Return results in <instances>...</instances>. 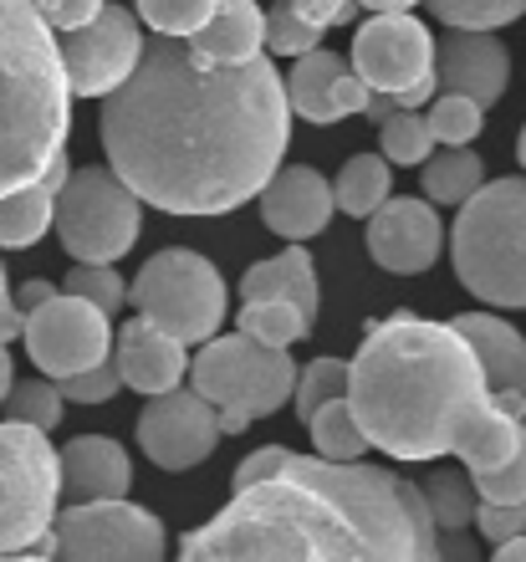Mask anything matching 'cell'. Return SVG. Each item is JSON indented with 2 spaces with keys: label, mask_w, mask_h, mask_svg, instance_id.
<instances>
[{
  "label": "cell",
  "mask_w": 526,
  "mask_h": 562,
  "mask_svg": "<svg viewBox=\"0 0 526 562\" xmlns=\"http://www.w3.org/2000/svg\"><path fill=\"white\" fill-rule=\"evenodd\" d=\"M450 256L455 277L475 302L526 307V179H481L460 200Z\"/></svg>",
  "instance_id": "5"
},
{
  "label": "cell",
  "mask_w": 526,
  "mask_h": 562,
  "mask_svg": "<svg viewBox=\"0 0 526 562\" xmlns=\"http://www.w3.org/2000/svg\"><path fill=\"white\" fill-rule=\"evenodd\" d=\"M210 11H215V0H138V15L159 36H190L210 21Z\"/></svg>",
  "instance_id": "38"
},
{
  "label": "cell",
  "mask_w": 526,
  "mask_h": 562,
  "mask_svg": "<svg viewBox=\"0 0 526 562\" xmlns=\"http://www.w3.org/2000/svg\"><path fill=\"white\" fill-rule=\"evenodd\" d=\"M522 164H526V128H522Z\"/></svg>",
  "instance_id": "50"
},
{
  "label": "cell",
  "mask_w": 526,
  "mask_h": 562,
  "mask_svg": "<svg viewBox=\"0 0 526 562\" xmlns=\"http://www.w3.org/2000/svg\"><path fill=\"white\" fill-rule=\"evenodd\" d=\"M72 88L57 31L31 0H0V194L21 190L67 148Z\"/></svg>",
  "instance_id": "4"
},
{
  "label": "cell",
  "mask_w": 526,
  "mask_h": 562,
  "mask_svg": "<svg viewBox=\"0 0 526 562\" xmlns=\"http://www.w3.org/2000/svg\"><path fill=\"white\" fill-rule=\"evenodd\" d=\"M61 465V491L72 502H103V496H128L133 465L128 450L108 435H77L67 440V450H57Z\"/></svg>",
  "instance_id": "20"
},
{
  "label": "cell",
  "mask_w": 526,
  "mask_h": 562,
  "mask_svg": "<svg viewBox=\"0 0 526 562\" xmlns=\"http://www.w3.org/2000/svg\"><path fill=\"white\" fill-rule=\"evenodd\" d=\"M15 369H11V353H5V342H0V400H5V389H11Z\"/></svg>",
  "instance_id": "49"
},
{
  "label": "cell",
  "mask_w": 526,
  "mask_h": 562,
  "mask_svg": "<svg viewBox=\"0 0 526 562\" xmlns=\"http://www.w3.org/2000/svg\"><path fill=\"white\" fill-rule=\"evenodd\" d=\"M117 373H123V389L133 394H164V389H175L190 369V358H184V342L175 333H164L159 323H148V317H133V323L117 327V353H113Z\"/></svg>",
  "instance_id": "19"
},
{
  "label": "cell",
  "mask_w": 526,
  "mask_h": 562,
  "mask_svg": "<svg viewBox=\"0 0 526 562\" xmlns=\"http://www.w3.org/2000/svg\"><path fill=\"white\" fill-rule=\"evenodd\" d=\"M138 221H144V200L108 164H88V169L67 175V184L57 190V205H52V231L72 261L128 256L138 240Z\"/></svg>",
  "instance_id": "7"
},
{
  "label": "cell",
  "mask_w": 526,
  "mask_h": 562,
  "mask_svg": "<svg viewBox=\"0 0 526 562\" xmlns=\"http://www.w3.org/2000/svg\"><path fill=\"white\" fill-rule=\"evenodd\" d=\"M184 558H439V527L419 486L363 460L287 456L240 486Z\"/></svg>",
  "instance_id": "2"
},
{
  "label": "cell",
  "mask_w": 526,
  "mask_h": 562,
  "mask_svg": "<svg viewBox=\"0 0 526 562\" xmlns=\"http://www.w3.org/2000/svg\"><path fill=\"white\" fill-rule=\"evenodd\" d=\"M292 61H296L292 77L281 82L292 113H302L307 123H337V119H348V113H363L368 82L352 72L337 52L312 46V52H302V57H292Z\"/></svg>",
  "instance_id": "17"
},
{
  "label": "cell",
  "mask_w": 526,
  "mask_h": 562,
  "mask_svg": "<svg viewBox=\"0 0 526 562\" xmlns=\"http://www.w3.org/2000/svg\"><path fill=\"white\" fill-rule=\"evenodd\" d=\"M322 36H327V31L307 26V21H302V15H296L287 0H277V5L266 11V36H261V46H271V57H302V52L322 46Z\"/></svg>",
  "instance_id": "37"
},
{
  "label": "cell",
  "mask_w": 526,
  "mask_h": 562,
  "mask_svg": "<svg viewBox=\"0 0 526 562\" xmlns=\"http://www.w3.org/2000/svg\"><path fill=\"white\" fill-rule=\"evenodd\" d=\"M240 296H281V302H292L302 307L317 323V307H322V292H317V267H312V256L302 251V240H292L281 256L271 261H256V267L240 277Z\"/></svg>",
  "instance_id": "24"
},
{
  "label": "cell",
  "mask_w": 526,
  "mask_h": 562,
  "mask_svg": "<svg viewBox=\"0 0 526 562\" xmlns=\"http://www.w3.org/2000/svg\"><path fill=\"white\" fill-rule=\"evenodd\" d=\"M424 175H419V190L429 205H460L475 184L485 179V164L481 154H470L466 144H450L445 154H435V159H419Z\"/></svg>",
  "instance_id": "27"
},
{
  "label": "cell",
  "mask_w": 526,
  "mask_h": 562,
  "mask_svg": "<svg viewBox=\"0 0 526 562\" xmlns=\"http://www.w3.org/2000/svg\"><path fill=\"white\" fill-rule=\"evenodd\" d=\"M379 148H383V159H389V164H419V159H429L435 134H429L424 113L399 108V113H389V119L379 123Z\"/></svg>",
  "instance_id": "33"
},
{
  "label": "cell",
  "mask_w": 526,
  "mask_h": 562,
  "mask_svg": "<svg viewBox=\"0 0 526 562\" xmlns=\"http://www.w3.org/2000/svg\"><path fill=\"white\" fill-rule=\"evenodd\" d=\"M220 425H215V404L200 400L194 389H164L148 394L144 415H138V450L164 471H190L200 460L215 456Z\"/></svg>",
  "instance_id": "13"
},
{
  "label": "cell",
  "mask_w": 526,
  "mask_h": 562,
  "mask_svg": "<svg viewBox=\"0 0 526 562\" xmlns=\"http://www.w3.org/2000/svg\"><path fill=\"white\" fill-rule=\"evenodd\" d=\"M424 108H429L424 123H429L435 144H475L485 128V108L475 98H466V92H439Z\"/></svg>",
  "instance_id": "31"
},
{
  "label": "cell",
  "mask_w": 526,
  "mask_h": 562,
  "mask_svg": "<svg viewBox=\"0 0 526 562\" xmlns=\"http://www.w3.org/2000/svg\"><path fill=\"white\" fill-rule=\"evenodd\" d=\"M496 558H506V562H516V558H526V532H516V537H506L496 548Z\"/></svg>",
  "instance_id": "47"
},
{
  "label": "cell",
  "mask_w": 526,
  "mask_h": 562,
  "mask_svg": "<svg viewBox=\"0 0 526 562\" xmlns=\"http://www.w3.org/2000/svg\"><path fill=\"white\" fill-rule=\"evenodd\" d=\"M235 323H240L246 338L271 342V348H292V342H302L312 333L307 312L292 307V302H281V296H250L246 307L235 312Z\"/></svg>",
  "instance_id": "28"
},
{
  "label": "cell",
  "mask_w": 526,
  "mask_h": 562,
  "mask_svg": "<svg viewBox=\"0 0 526 562\" xmlns=\"http://www.w3.org/2000/svg\"><path fill=\"white\" fill-rule=\"evenodd\" d=\"M455 333L470 342V353L481 358V373L491 389H522L526 394V338L512 323H501L491 312H460Z\"/></svg>",
  "instance_id": "22"
},
{
  "label": "cell",
  "mask_w": 526,
  "mask_h": 562,
  "mask_svg": "<svg viewBox=\"0 0 526 562\" xmlns=\"http://www.w3.org/2000/svg\"><path fill=\"white\" fill-rule=\"evenodd\" d=\"M52 292H57L52 281H26V286H21V292L11 296V302H15V307H21V312H31V307H36V302H46V296H52Z\"/></svg>",
  "instance_id": "46"
},
{
  "label": "cell",
  "mask_w": 526,
  "mask_h": 562,
  "mask_svg": "<svg viewBox=\"0 0 526 562\" xmlns=\"http://www.w3.org/2000/svg\"><path fill=\"white\" fill-rule=\"evenodd\" d=\"M287 456H292L287 445H266V450L246 456V460H240V471H235V491H240V486H256V481H266V475L277 471V465H281Z\"/></svg>",
  "instance_id": "44"
},
{
  "label": "cell",
  "mask_w": 526,
  "mask_h": 562,
  "mask_svg": "<svg viewBox=\"0 0 526 562\" xmlns=\"http://www.w3.org/2000/svg\"><path fill=\"white\" fill-rule=\"evenodd\" d=\"M190 384L200 400L215 404L220 435H240L250 419L277 415L292 400L296 363L287 348L256 342L246 333L235 338H205V353H194Z\"/></svg>",
  "instance_id": "6"
},
{
  "label": "cell",
  "mask_w": 526,
  "mask_h": 562,
  "mask_svg": "<svg viewBox=\"0 0 526 562\" xmlns=\"http://www.w3.org/2000/svg\"><path fill=\"white\" fill-rule=\"evenodd\" d=\"M21 338H26V353L36 369L52 373V379H67V373H82L108 358L113 317L72 292H52L26 312Z\"/></svg>",
  "instance_id": "11"
},
{
  "label": "cell",
  "mask_w": 526,
  "mask_h": 562,
  "mask_svg": "<svg viewBox=\"0 0 526 562\" xmlns=\"http://www.w3.org/2000/svg\"><path fill=\"white\" fill-rule=\"evenodd\" d=\"M128 302L138 317L159 323L190 348V342L215 338L220 317H225V277L190 246H169V251L148 256V267L128 286Z\"/></svg>",
  "instance_id": "8"
},
{
  "label": "cell",
  "mask_w": 526,
  "mask_h": 562,
  "mask_svg": "<svg viewBox=\"0 0 526 562\" xmlns=\"http://www.w3.org/2000/svg\"><path fill=\"white\" fill-rule=\"evenodd\" d=\"M389 190H394L389 159H383V154H352V159L343 164V175L333 179V205L348 210L352 221H368V215L389 200Z\"/></svg>",
  "instance_id": "26"
},
{
  "label": "cell",
  "mask_w": 526,
  "mask_h": 562,
  "mask_svg": "<svg viewBox=\"0 0 526 562\" xmlns=\"http://www.w3.org/2000/svg\"><path fill=\"white\" fill-rule=\"evenodd\" d=\"M5 419H21V425H36V429H46V435H52V429L61 425V389L57 384H46V379H21V384H15L11 379V389H5Z\"/></svg>",
  "instance_id": "32"
},
{
  "label": "cell",
  "mask_w": 526,
  "mask_h": 562,
  "mask_svg": "<svg viewBox=\"0 0 526 562\" xmlns=\"http://www.w3.org/2000/svg\"><path fill=\"white\" fill-rule=\"evenodd\" d=\"M266 36V11L256 0H215V11L200 31H190L184 42L210 61H246L261 52Z\"/></svg>",
  "instance_id": "23"
},
{
  "label": "cell",
  "mask_w": 526,
  "mask_h": 562,
  "mask_svg": "<svg viewBox=\"0 0 526 562\" xmlns=\"http://www.w3.org/2000/svg\"><path fill=\"white\" fill-rule=\"evenodd\" d=\"M522 425H526V409H522Z\"/></svg>",
  "instance_id": "51"
},
{
  "label": "cell",
  "mask_w": 526,
  "mask_h": 562,
  "mask_svg": "<svg viewBox=\"0 0 526 562\" xmlns=\"http://www.w3.org/2000/svg\"><path fill=\"white\" fill-rule=\"evenodd\" d=\"M61 292H72V296H82V302H92V307H103L108 317L128 302V286L117 281L113 261H77V267L67 271V281H61Z\"/></svg>",
  "instance_id": "35"
},
{
  "label": "cell",
  "mask_w": 526,
  "mask_h": 562,
  "mask_svg": "<svg viewBox=\"0 0 526 562\" xmlns=\"http://www.w3.org/2000/svg\"><path fill=\"white\" fill-rule=\"evenodd\" d=\"M108 169L164 215H225L261 194L292 144L271 52L210 61L184 36L144 42L103 103Z\"/></svg>",
  "instance_id": "1"
},
{
  "label": "cell",
  "mask_w": 526,
  "mask_h": 562,
  "mask_svg": "<svg viewBox=\"0 0 526 562\" xmlns=\"http://www.w3.org/2000/svg\"><path fill=\"white\" fill-rule=\"evenodd\" d=\"M475 496H481V502H522L526 506V429L501 465L475 471Z\"/></svg>",
  "instance_id": "39"
},
{
  "label": "cell",
  "mask_w": 526,
  "mask_h": 562,
  "mask_svg": "<svg viewBox=\"0 0 526 562\" xmlns=\"http://www.w3.org/2000/svg\"><path fill=\"white\" fill-rule=\"evenodd\" d=\"M435 67V36L410 11H379L352 36V72L368 92H404Z\"/></svg>",
  "instance_id": "14"
},
{
  "label": "cell",
  "mask_w": 526,
  "mask_h": 562,
  "mask_svg": "<svg viewBox=\"0 0 526 562\" xmlns=\"http://www.w3.org/2000/svg\"><path fill=\"white\" fill-rule=\"evenodd\" d=\"M67 148L42 169V179H31L21 190L0 194V246L5 251H26L52 231V205H57V190L67 184Z\"/></svg>",
  "instance_id": "21"
},
{
  "label": "cell",
  "mask_w": 526,
  "mask_h": 562,
  "mask_svg": "<svg viewBox=\"0 0 526 562\" xmlns=\"http://www.w3.org/2000/svg\"><path fill=\"white\" fill-rule=\"evenodd\" d=\"M307 26H317V31H333V26H348L352 21V11H358V0H287Z\"/></svg>",
  "instance_id": "43"
},
{
  "label": "cell",
  "mask_w": 526,
  "mask_h": 562,
  "mask_svg": "<svg viewBox=\"0 0 526 562\" xmlns=\"http://www.w3.org/2000/svg\"><path fill=\"white\" fill-rule=\"evenodd\" d=\"M522 429L526 425L516 415H506V409H496V404H485V409H475V415L460 425L450 456L466 460V471H491V465H501V460L516 450Z\"/></svg>",
  "instance_id": "25"
},
{
  "label": "cell",
  "mask_w": 526,
  "mask_h": 562,
  "mask_svg": "<svg viewBox=\"0 0 526 562\" xmlns=\"http://www.w3.org/2000/svg\"><path fill=\"white\" fill-rule=\"evenodd\" d=\"M57 52H61V72H67L72 98H108L133 72L138 52H144V26H138L133 11L103 0V11L92 21L61 31Z\"/></svg>",
  "instance_id": "12"
},
{
  "label": "cell",
  "mask_w": 526,
  "mask_h": 562,
  "mask_svg": "<svg viewBox=\"0 0 526 562\" xmlns=\"http://www.w3.org/2000/svg\"><path fill=\"white\" fill-rule=\"evenodd\" d=\"M21 323H26V312L11 302V281H5V267H0V342L5 348L21 338Z\"/></svg>",
  "instance_id": "45"
},
{
  "label": "cell",
  "mask_w": 526,
  "mask_h": 562,
  "mask_svg": "<svg viewBox=\"0 0 526 562\" xmlns=\"http://www.w3.org/2000/svg\"><path fill=\"white\" fill-rule=\"evenodd\" d=\"M57 496L61 465L46 429L0 419V558H15L31 537L52 527Z\"/></svg>",
  "instance_id": "9"
},
{
  "label": "cell",
  "mask_w": 526,
  "mask_h": 562,
  "mask_svg": "<svg viewBox=\"0 0 526 562\" xmlns=\"http://www.w3.org/2000/svg\"><path fill=\"white\" fill-rule=\"evenodd\" d=\"M358 5H368V11H410L419 0H358Z\"/></svg>",
  "instance_id": "48"
},
{
  "label": "cell",
  "mask_w": 526,
  "mask_h": 562,
  "mask_svg": "<svg viewBox=\"0 0 526 562\" xmlns=\"http://www.w3.org/2000/svg\"><path fill=\"white\" fill-rule=\"evenodd\" d=\"M435 82L445 92H466L481 108H491L512 82V52L501 46L496 31L450 26L435 42Z\"/></svg>",
  "instance_id": "16"
},
{
  "label": "cell",
  "mask_w": 526,
  "mask_h": 562,
  "mask_svg": "<svg viewBox=\"0 0 526 562\" xmlns=\"http://www.w3.org/2000/svg\"><path fill=\"white\" fill-rule=\"evenodd\" d=\"M419 496H424V506H429V517H435L439 532H460V527L475 521V486H470L466 475L435 471L419 486Z\"/></svg>",
  "instance_id": "30"
},
{
  "label": "cell",
  "mask_w": 526,
  "mask_h": 562,
  "mask_svg": "<svg viewBox=\"0 0 526 562\" xmlns=\"http://www.w3.org/2000/svg\"><path fill=\"white\" fill-rule=\"evenodd\" d=\"M307 429H312V440H317V456H327V460H358L368 450L363 429H358V419H352V409H348L343 394L327 400L322 409H312Z\"/></svg>",
  "instance_id": "29"
},
{
  "label": "cell",
  "mask_w": 526,
  "mask_h": 562,
  "mask_svg": "<svg viewBox=\"0 0 526 562\" xmlns=\"http://www.w3.org/2000/svg\"><path fill=\"white\" fill-rule=\"evenodd\" d=\"M445 251V225L429 200H383L368 215V256L394 277H419Z\"/></svg>",
  "instance_id": "15"
},
{
  "label": "cell",
  "mask_w": 526,
  "mask_h": 562,
  "mask_svg": "<svg viewBox=\"0 0 526 562\" xmlns=\"http://www.w3.org/2000/svg\"><path fill=\"white\" fill-rule=\"evenodd\" d=\"M470 527H475L491 548H501L506 537L526 532V506L522 502H475V521H470Z\"/></svg>",
  "instance_id": "41"
},
{
  "label": "cell",
  "mask_w": 526,
  "mask_h": 562,
  "mask_svg": "<svg viewBox=\"0 0 526 562\" xmlns=\"http://www.w3.org/2000/svg\"><path fill=\"white\" fill-rule=\"evenodd\" d=\"M57 389H61V400H72V404H108V400H117L123 373H117L113 353H108L103 363H92V369H82V373H67V379H57Z\"/></svg>",
  "instance_id": "40"
},
{
  "label": "cell",
  "mask_w": 526,
  "mask_h": 562,
  "mask_svg": "<svg viewBox=\"0 0 526 562\" xmlns=\"http://www.w3.org/2000/svg\"><path fill=\"white\" fill-rule=\"evenodd\" d=\"M57 558H164L169 537L164 521L148 506H133L123 496L103 502H72L67 512L52 517Z\"/></svg>",
  "instance_id": "10"
},
{
  "label": "cell",
  "mask_w": 526,
  "mask_h": 562,
  "mask_svg": "<svg viewBox=\"0 0 526 562\" xmlns=\"http://www.w3.org/2000/svg\"><path fill=\"white\" fill-rule=\"evenodd\" d=\"M343 400L368 445L394 460H439L460 425L491 404V384L450 323L394 312L363 333Z\"/></svg>",
  "instance_id": "3"
},
{
  "label": "cell",
  "mask_w": 526,
  "mask_h": 562,
  "mask_svg": "<svg viewBox=\"0 0 526 562\" xmlns=\"http://www.w3.org/2000/svg\"><path fill=\"white\" fill-rule=\"evenodd\" d=\"M343 389H348V363H343V358H312L307 369H296L292 404H296V415H302V425L312 419V409L337 400Z\"/></svg>",
  "instance_id": "34"
},
{
  "label": "cell",
  "mask_w": 526,
  "mask_h": 562,
  "mask_svg": "<svg viewBox=\"0 0 526 562\" xmlns=\"http://www.w3.org/2000/svg\"><path fill=\"white\" fill-rule=\"evenodd\" d=\"M261 221L287 240H312L327 231L333 221V184L312 169V164H287L271 169V179L261 184Z\"/></svg>",
  "instance_id": "18"
},
{
  "label": "cell",
  "mask_w": 526,
  "mask_h": 562,
  "mask_svg": "<svg viewBox=\"0 0 526 562\" xmlns=\"http://www.w3.org/2000/svg\"><path fill=\"white\" fill-rule=\"evenodd\" d=\"M31 5H36V15H42L52 31H72L103 11V0H31Z\"/></svg>",
  "instance_id": "42"
},
{
  "label": "cell",
  "mask_w": 526,
  "mask_h": 562,
  "mask_svg": "<svg viewBox=\"0 0 526 562\" xmlns=\"http://www.w3.org/2000/svg\"><path fill=\"white\" fill-rule=\"evenodd\" d=\"M429 11L445 26H466V31H496L506 21L526 11V0H429Z\"/></svg>",
  "instance_id": "36"
}]
</instances>
